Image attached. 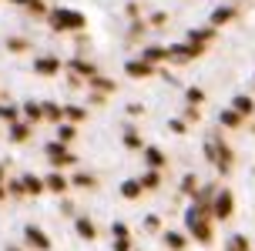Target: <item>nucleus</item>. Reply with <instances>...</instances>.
I'll list each match as a JSON object with an SVG mask.
<instances>
[{"instance_id": "nucleus-12", "label": "nucleus", "mask_w": 255, "mask_h": 251, "mask_svg": "<svg viewBox=\"0 0 255 251\" xmlns=\"http://www.w3.org/2000/svg\"><path fill=\"white\" fill-rule=\"evenodd\" d=\"M229 17H232V7H222V10H215V13H212V20H215V24H225Z\"/></svg>"}, {"instance_id": "nucleus-16", "label": "nucleus", "mask_w": 255, "mask_h": 251, "mask_svg": "<svg viewBox=\"0 0 255 251\" xmlns=\"http://www.w3.org/2000/svg\"><path fill=\"white\" fill-rule=\"evenodd\" d=\"M24 181H27V184H24L27 191H34V194H37V191H44V184H40L37 177H24Z\"/></svg>"}, {"instance_id": "nucleus-21", "label": "nucleus", "mask_w": 255, "mask_h": 251, "mask_svg": "<svg viewBox=\"0 0 255 251\" xmlns=\"http://www.w3.org/2000/svg\"><path fill=\"white\" fill-rule=\"evenodd\" d=\"M0 117H7V121H13V117H17V111H13V107H0Z\"/></svg>"}, {"instance_id": "nucleus-14", "label": "nucleus", "mask_w": 255, "mask_h": 251, "mask_svg": "<svg viewBox=\"0 0 255 251\" xmlns=\"http://www.w3.org/2000/svg\"><path fill=\"white\" fill-rule=\"evenodd\" d=\"M168 248H175V251H181V248H185V238H181V235H168Z\"/></svg>"}, {"instance_id": "nucleus-4", "label": "nucleus", "mask_w": 255, "mask_h": 251, "mask_svg": "<svg viewBox=\"0 0 255 251\" xmlns=\"http://www.w3.org/2000/svg\"><path fill=\"white\" fill-rule=\"evenodd\" d=\"M215 214L218 218H229L232 214V191H222V194L215 198Z\"/></svg>"}, {"instance_id": "nucleus-19", "label": "nucleus", "mask_w": 255, "mask_h": 251, "mask_svg": "<svg viewBox=\"0 0 255 251\" xmlns=\"http://www.w3.org/2000/svg\"><path fill=\"white\" fill-rule=\"evenodd\" d=\"M24 138H27V127L17 124V127H13V141H24Z\"/></svg>"}, {"instance_id": "nucleus-2", "label": "nucleus", "mask_w": 255, "mask_h": 251, "mask_svg": "<svg viewBox=\"0 0 255 251\" xmlns=\"http://www.w3.org/2000/svg\"><path fill=\"white\" fill-rule=\"evenodd\" d=\"M188 225H191V231H195V238H198V241H212V228H208V221L202 218L198 208H191V211H188Z\"/></svg>"}, {"instance_id": "nucleus-17", "label": "nucleus", "mask_w": 255, "mask_h": 251, "mask_svg": "<svg viewBox=\"0 0 255 251\" xmlns=\"http://www.w3.org/2000/svg\"><path fill=\"white\" fill-rule=\"evenodd\" d=\"M144 158H148V164H154V167H158V164H161V151L148 148V154H144Z\"/></svg>"}, {"instance_id": "nucleus-8", "label": "nucleus", "mask_w": 255, "mask_h": 251, "mask_svg": "<svg viewBox=\"0 0 255 251\" xmlns=\"http://www.w3.org/2000/svg\"><path fill=\"white\" fill-rule=\"evenodd\" d=\"M37 71H40V74H54V71H61V64L54 61V57H40V61H37Z\"/></svg>"}, {"instance_id": "nucleus-9", "label": "nucleus", "mask_w": 255, "mask_h": 251, "mask_svg": "<svg viewBox=\"0 0 255 251\" xmlns=\"http://www.w3.org/2000/svg\"><path fill=\"white\" fill-rule=\"evenodd\" d=\"M77 235H81V238H94V225H91L88 218H81V221H77Z\"/></svg>"}, {"instance_id": "nucleus-24", "label": "nucleus", "mask_w": 255, "mask_h": 251, "mask_svg": "<svg viewBox=\"0 0 255 251\" xmlns=\"http://www.w3.org/2000/svg\"><path fill=\"white\" fill-rule=\"evenodd\" d=\"M17 3H34V0H17Z\"/></svg>"}, {"instance_id": "nucleus-6", "label": "nucleus", "mask_w": 255, "mask_h": 251, "mask_svg": "<svg viewBox=\"0 0 255 251\" xmlns=\"http://www.w3.org/2000/svg\"><path fill=\"white\" fill-rule=\"evenodd\" d=\"M27 241H30V245H37L40 251H47V248H51V241L44 238V231H37V228H27Z\"/></svg>"}, {"instance_id": "nucleus-7", "label": "nucleus", "mask_w": 255, "mask_h": 251, "mask_svg": "<svg viewBox=\"0 0 255 251\" xmlns=\"http://www.w3.org/2000/svg\"><path fill=\"white\" fill-rule=\"evenodd\" d=\"M128 74H131V77H148V74H151V67H148L144 61H131V64H128Z\"/></svg>"}, {"instance_id": "nucleus-10", "label": "nucleus", "mask_w": 255, "mask_h": 251, "mask_svg": "<svg viewBox=\"0 0 255 251\" xmlns=\"http://www.w3.org/2000/svg\"><path fill=\"white\" fill-rule=\"evenodd\" d=\"M138 191H141V181H128L125 188H121V194H125V198H134Z\"/></svg>"}, {"instance_id": "nucleus-23", "label": "nucleus", "mask_w": 255, "mask_h": 251, "mask_svg": "<svg viewBox=\"0 0 255 251\" xmlns=\"http://www.w3.org/2000/svg\"><path fill=\"white\" fill-rule=\"evenodd\" d=\"M74 184H81V188H88V184H91V177H88V174H77V177H74Z\"/></svg>"}, {"instance_id": "nucleus-18", "label": "nucleus", "mask_w": 255, "mask_h": 251, "mask_svg": "<svg viewBox=\"0 0 255 251\" xmlns=\"http://www.w3.org/2000/svg\"><path fill=\"white\" fill-rule=\"evenodd\" d=\"M168 50H158V47H151V50H144V57H148V61H158V57H165Z\"/></svg>"}, {"instance_id": "nucleus-3", "label": "nucleus", "mask_w": 255, "mask_h": 251, "mask_svg": "<svg viewBox=\"0 0 255 251\" xmlns=\"http://www.w3.org/2000/svg\"><path fill=\"white\" fill-rule=\"evenodd\" d=\"M195 54H202V47H188V44H178V47L168 50V57H171V61H188V57H195Z\"/></svg>"}, {"instance_id": "nucleus-22", "label": "nucleus", "mask_w": 255, "mask_h": 251, "mask_svg": "<svg viewBox=\"0 0 255 251\" xmlns=\"http://www.w3.org/2000/svg\"><path fill=\"white\" fill-rule=\"evenodd\" d=\"M154 184H158V174H154V171H151V174H144V188H154Z\"/></svg>"}, {"instance_id": "nucleus-20", "label": "nucleus", "mask_w": 255, "mask_h": 251, "mask_svg": "<svg viewBox=\"0 0 255 251\" xmlns=\"http://www.w3.org/2000/svg\"><path fill=\"white\" fill-rule=\"evenodd\" d=\"M222 121H225V124H239V114L229 111V114H222Z\"/></svg>"}, {"instance_id": "nucleus-11", "label": "nucleus", "mask_w": 255, "mask_h": 251, "mask_svg": "<svg viewBox=\"0 0 255 251\" xmlns=\"http://www.w3.org/2000/svg\"><path fill=\"white\" fill-rule=\"evenodd\" d=\"M64 184H67V181H64L61 174H51V177H47V188H51V191H64Z\"/></svg>"}, {"instance_id": "nucleus-5", "label": "nucleus", "mask_w": 255, "mask_h": 251, "mask_svg": "<svg viewBox=\"0 0 255 251\" xmlns=\"http://www.w3.org/2000/svg\"><path fill=\"white\" fill-rule=\"evenodd\" d=\"M47 158H51L54 164H67V161H74V158H71V154H67L61 144H51V148H47Z\"/></svg>"}, {"instance_id": "nucleus-15", "label": "nucleus", "mask_w": 255, "mask_h": 251, "mask_svg": "<svg viewBox=\"0 0 255 251\" xmlns=\"http://www.w3.org/2000/svg\"><path fill=\"white\" fill-rule=\"evenodd\" d=\"M229 251H249V241H245V238H232Z\"/></svg>"}, {"instance_id": "nucleus-13", "label": "nucleus", "mask_w": 255, "mask_h": 251, "mask_svg": "<svg viewBox=\"0 0 255 251\" xmlns=\"http://www.w3.org/2000/svg\"><path fill=\"white\" fill-rule=\"evenodd\" d=\"M245 111H252V100L249 97H235V114H245Z\"/></svg>"}, {"instance_id": "nucleus-1", "label": "nucleus", "mask_w": 255, "mask_h": 251, "mask_svg": "<svg viewBox=\"0 0 255 251\" xmlns=\"http://www.w3.org/2000/svg\"><path fill=\"white\" fill-rule=\"evenodd\" d=\"M54 27L57 30H77V27H84V17L77 10H54Z\"/></svg>"}]
</instances>
